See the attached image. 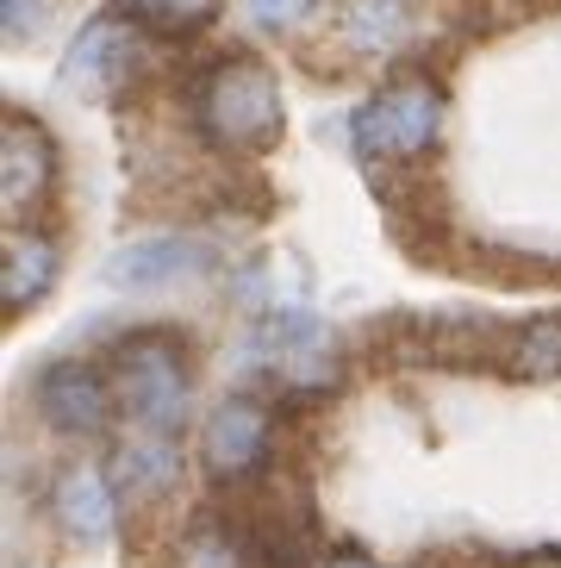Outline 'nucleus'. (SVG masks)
Wrapping results in <instances>:
<instances>
[{"label":"nucleus","instance_id":"obj_1","mask_svg":"<svg viewBox=\"0 0 561 568\" xmlns=\"http://www.w3.org/2000/svg\"><path fill=\"white\" fill-rule=\"evenodd\" d=\"M106 382L119 400V425H132V432L175 437L194 413V363L175 332H156V325L125 332L106 351Z\"/></svg>","mask_w":561,"mask_h":568},{"label":"nucleus","instance_id":"obj_2","mask_svg":"<svg viewBox=\"0 0 561 568\" xmlns=\"http://www.w3.org/2000/svg\"><path fill=\"white\" fill-rule=\"evenodd\" d=\"M187 101H194V125L213 151L256 156L280 138V88L268 75V63H256L244 51L200 69Z\"/></svg>","mask_w":561,"mask_h":568},{"label":"nucleus","instance_id":"obj_3","mask_svg":"<svg viewBox=\"0 0 561 568\" xmlns=\"http://www.w3.org/2000/svg\"><path fill=\"white\" fill-rule=\"evenodd\" d=\"M437 132H443V94L425 75H399L349 113V144L363 163H412L437 144Z\"/></svg>","mask_w":561,"mask_h":568},{"label":"nucleus","instance_id":"obj_4","mask_svg":"<svg viewBox=\"0 0 561 568\" xmlns=\"http://www.w3.org/2000/svg\"><path fill=\"white\" fill-rule=\"evenodd\" d=\"M275 463V413L256 394H225L213 413L200 418V468L218 487L263 481Z\"/></svg>","mask_w":561,"mask_h":568},{"label":"nucleus","instance_id":"obj_5","mask_svg":"<svg viewBox=\"0 0 561 568\" xmlns=\"http://www.w3.org/2000/svg\"><path fill=\"white\" fill-rule=\"evenodd\" d=\"M32 413L44 418V432L75 437V444H88V437H106V425H119V400H113V382H106V368L75 363V356H63V363H44V368H38V382H32Z\"/></svg>","mask_w":561,"mask_h":568},{"label":"nucleus","instance_id":"obj_6","mask_svg":"<svg viewBox=\"0 0 561 568\" xmlns=\"http://www.w3.org/2000/svg\"><path fill=\"white\" fill-rule=\"evenodd\" d=\"M137 69H144V26H132V19H88L63 57V82L82 101H113L119 88L137 82Z\"/></svg>","mask_w":561,"mask_h":568},{"label":"nucleus","instance_id":"obj_7","mask_svg":"<svg viewBox=\"0 0 561 568\" xmlns=\"http://www.w3.org/2000/svg\"><path fill=\"white\" fill-rule=\"evenodd\" d=\"M44 513L50 525L69 537V544H106L119 531V513H125V494H119L113 468L106 463H63L44 487Z\"/></svg>","mask_w":561,"mask_h":568},{"label":"nucleus","instance_id":"obj_8","mask_svg":"<svg viewBox=\"0 0 561 568\" xmlns=\"http://www.w3.org/2000/svg\"><path fill=\"white\" fill-rule=\"evenodd\" d=\"M213 268V244L194 232H144L106 256V282L125 294H163V287L200 282Z\"/></svg>","mask_w":561,"mask_h":568},{"label":"nucleus","instance_id":"obj_9","mask_svg":"<svg viewBox=\"0 0 561 568\" xmlns=\"http://www.w3.org/2000/svg\"><path fill=\"white\" fill-rule=\"evenodd\" d=\"M50 187H57V144L38 119L13 113L7 119V138H0V201L13 225H32L44 213Z\"/></svg>","mask_w":561,"mask_h":568},{"label":"nucleus","instance_id":"obj_10","mask_svg":"<svg viewBox=\"0 0 561 568\" xmlns=\"http://www.w3.org/2000/svg\"><path fill=\"white\" fill-rule=\"evenodd\" d=\"M106 468H113L119 494H125V506H150V500H169L175 487H182V444L169 432H125L113 437V456H106Z\"/></svg>","mask_w":561,"mask_h":568},{"label":"nucleus","instance_id":"obj_11","mask_svg":"<svg viewBox=\"0 0 561 568\" xmlns=\"http://www.w3.org/2000/svg\"><path fill=\"white\" fill-rule=\"evenodd\" d=\"M57 275H63V244H57V232L50 225H13L7 232V268H0V306H7V318H26L38 301H44L50 287H57Z\"/></svg>","mask_w":561,"mask_h":568},{"label":"nucleus","instance_id":"obj_12","mask_svg":"<svg viewBox=\"0 0 561 568\" xmlns=\"http://www.w3.org/2000/svg\"><path fill=\"white\" fill-rule=\"evenodd\" d=\"M406 0H349V13H344V38H349V51L356 57H387L406 38Z\"/></svg>","mask_w":561,"mask_h":568},{"label":"nucleus","instance_id":"obj_13","mask_svg":"<svg viewBox=\"0 0 561 568\" xmlns=\"http://www.w3.org/2000/svg\"><path fill=\"white\" fill-rule=\"evenodd\" d=\"M113 7L119 19H132V26L163 32V38H187L218 19V0H113Z\"/></svg>","mask_w":561,"mask_h":568},{"label":"nucleus","instance_id":"obj_14","mask_svg":"<svg viewBox=\"0 0 561 568\" xmlns=\"http://www.w3.org/2000/svg\"><path fill=\"white\" fill-rule=\"evenodd\" d=\"M506 363H512V375H524V382L561 375V318H530L524 332H512Z\"/></svg>","mask_w":561,"mask_h":568},{"label":"nucleus","instance_id":"obj_15","mask_svg":"<svg viewBox=\"0 0 561 568\" xmlns=\"http://www.w3.org/2000/svg\"><path fill=\"white\" fill-rule=\"evenodd\" d=\"M175 568H256L249 562V544L225 525H194V531L175 544Z\"/></svg>","mask_w":561,"mask_h":568},{"label":"nucleus","instance_id":"obj_16","mask_svg":"<svg viewBox=\"0 0 561 568\" xmlns=\"http://www.w3.org/2000/svg\"><path fill=\"white\" fill-rule=\"evenodd\" d=\"M318 13V0H249V19L263 26V32H299L306 19Z\"/></svg>","mask_w":561,"mask_h":568},{"label":"nucleus","instance_id":"obj_17","mask_svg":"<svg viewBox=\"0 0 561 568\" xmlns=\"http://www.w3.org/2000/svg\"><path fill=\"white\" fill-rule=\"evenodd\" d=\"M0 19H7V38H32L44 19V0H0Z\"/></svg>","mask_w":561,"mask_h":568},{"label":"nucleus","instance_id":"obj_18","mask_svg":"<svg viewBox=\"0 0 561 568\" xmlns=\"http://www.w3.org/2000/svg\"><path fill=\"white\" fill-rule=\"evenodd\" d=\"M318 568H380V562H375V556H363V550H330Z\"/></svg>","mask_w":561,"mask_h":568},{"label":"nucleus","instance_id":"obj_19","mask_svg":"<svg viewBox=\"0 0 561 568\" xmlns=\"http://www.w3.org/2000/svg\"><path fill=\"white\" fill-rule=\"evenodd\" d=\"M512 568H561V550H530V556H518Z\"/></svg>","mask_w":561,"mask_h":568}]
</instances>
